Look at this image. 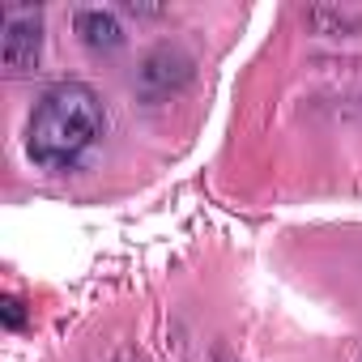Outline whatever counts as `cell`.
Wrapping results in <instances>:
<instances>
[{
    "label": "cell",
    "instance_id": "cell-5",
    "mask_svg": "<svg viewBox=\"0 0 362 362\" xmlns=\"http://www.w3.org/2000/svg\"><path fill=\"white\" fill-rule=\"evenodd\" d=\"M22 320H26V315H22V303H18V298H5V324H9V328H22Z\"/></svg>",
    "mask_w": 362,
    "mask_h": 362
},
{
    "label": "cell",
    "instance_id": "cell-2",
    "mask_svg": "<svg viewBox=\"0 0 362 362\" xmlns=\"http://www.w3.org/2000/svg\"><path fill=\"white\" fill-rule=\"evenodd\" d=\"M0 56H5V69L13 77L39 69V56H43V13L39 9H22V5L5 9V43H0Z\"/></svg>",
    "mask_w": 362,
    "mask_h": 362
},
{
    "label": "cell",
    "instance_id": "cell-3",
    "mask_svg": "<svg viewBox=\"0 0 362 362\" xmlns=\"http://www.w3.org/2000/svg\"><path fill=\"white\" fill-rule=\"evenodd\" d=\"M188 56H179L175 47H158L149 60H145V69H141V81H145V90H153V94H166L175 81H184L188 77Z\"/></svg>",
    "mask_w": 362,
    "mask_h": 362
},
{
    "label": "cell",
    "instance_id": "cell-4",
    "mask_svg": "<svg viewBox=\"0 0 362 362\" xmlns=\"http://www.w3.org/2000/svg\"><path fill=\"white\" fill-rule=\"evenodd\" d=\"M77 35L90 52H115L124 43V30H119L115 13H103V9H81L77 13Z\"/></svg>",
    "mask_w": 362,
    "mask_h": 362
},
{
    "label": "cell",
    "instance_id": "cell-1",
    "mask_svg": "<svg viewBox=\"0 0 362 362\" xmlns=\"http://www.w3.org/2000/svg\"><path fill=\"white\" fill-rule=\"evenodd\" d=\"M103 124L107 111L98 90L86 81H60L39 98L26 124V153L47 170H69L103 136Z\"/></svg>",
    "mask_w": 362,
    "mask_h": 362
}]
</instances>
